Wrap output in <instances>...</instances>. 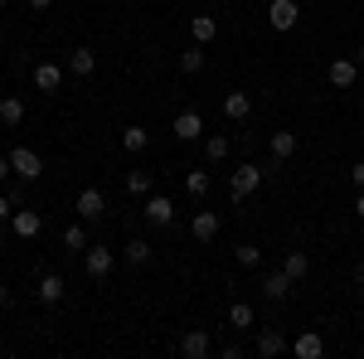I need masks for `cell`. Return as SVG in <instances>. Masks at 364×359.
Wrapping results in <instances>:
<instances>
[{"instance_id":"cell-31","label":"cell","mask_w":364,"mask_h":359,"mask_svg":"<svg viewBox=\"0 0 364 359\" xmlns=\"http://www.w3.org/2000/svg\"><path fill=\"white\" fill-rule=\"evenodd\" d=\"M233 262H238V267H257V262H262V248H252V243H238V248H233Z\"/></svg>"},{"instance_id":"cell-12","label":"cell","mask_w":364,"mask_h":359,"mask_svg":"<svg viewBox=\"0 0 364 359\" xmlns=\"http://www.w3.org/2000/svg\"><path fill=\"white\" fill-rule=\"evenodd\" d=\"M282 350H291V345H287V331H277V326H262V331H257V355H262V359H277Z\"/></svg>"},{"instance_id":"cell-19","label":"cell","mask_w":364,"mask_h":359,"mask_svg":"<svg viewBox=\"0 0 364 359\" xmlns=\"http://www.w3.org/2000/svg\"><path fill=\"white\" fill-rule=\"evenodd\" d=\"M224 117L228 122H248L252 117V97L248 92H224Z\"/></svg>"},{"instance_id":"cell-37","label":"cell","mask_w":364,"mask_h":359,"mask_svg":"<svg viewBox=\"0 0 364 359\" xmlns=\"http://www.w3.org/2000/svg\"><path fill=\"white\" fill-rule=\"evenodd\" d=\"M5 306H10V286L0 282V311H5Z\"/></svg>"},{"instance_id":"cell-23","label":"cell","mask_w":364,"mask_h":359,"mask_svg":"<svg viewBox=\"0 0 364 359\" xmlns=\"http://www.w3.org/2000/svg\"><path fill=\"white\" fill-rule=\"evenodd\" d=\"M146 146H151V132H146V127H127V132H122V151H127V156H141Z\"/></svg>"},{"instance_id":"cell-10","label":"cell","mask_w":364,"mask_h":359,"mask_svg":"<svg viewBox=\"0 0 364 359\" xmlns=\"http://www.w3.org/2000/svg\"><path fill=\"white\" fill-rule=\"evenodd\" d=\"M175 350H180L185 359H209V355H214V340H209V331H185Z\"/></svg>"},{"instance_id":"cell-2","label":"cell","mask_w":364,"mask_h":359,"mask_svg":"<svg viewBox=\"0 0 364 359\" xmlns=\"http://www.w3.org/2000/svg\"><path fill=\"white\" fill-rule=\"evenodd\" d=\"M326 83L336 87V92H350V87L360 83V63H355V54H350V58H331V68H326Z\"/></svg>"},{"instance_id":"cell-28","label":"cell","mask_w":364,"mask_h":359,"mask_svg":"<svg viewBox=\"0 0 364 359\" xmlns=\"http://www.w3.org/2000/svg\"><path fill=\"white\" fill-rule=\"evenodd\" d=\"M204 68V44H185L180 49V73H199Z\"/></svg>"},{"instance_id":"cell-26","label":"cell","mask_w":364,"mask_h":359,"mask_svg":"<svg viewBox=\"0 0 364 359\" xmlns=\"http://www.w3.org/2000/svg\"><path fill=\"white\" fill-rule=\"evenodd\" d=\"M58 243H63L68 252H87V228L83 223H68V228L58 233Z\"/></svg>"},{"instance_id":"cell-17","label":"cell","mask_w":364,"mask_h":359,"mask_svg":"<svg viewBox=\"0 0 364 359\" xmlns=\"http://www.w3.org/2000/svg\"><path fill=\"white\" fill-rule=\"evenodd\" d=\"M190 39L209 49V44L219 39V20H214V15H195V20H190Z\"/></svg>"},{"instance_id":"cell-14","label":"cell","mask_w":364,"mask_h":359,"mask_svg":"<svg viewBox=\"0 0 364 359\" xmlns=\"http://www.w3.org/2000/svg\"><path fill=\"white\" fill-rule=\"evenodd\" d=\"M63 73H68V68H58V63H34V87L54 97L58 87H63Z\"/></svg>"},{"instance_id":"cell-38","label":"cell","mask_w":364,"mask_h":359,"mask_svg":"<svg viewBox=\"0 0 364 359\" xmlns=\"http://www.w3.org/2000/svg\"><path fill=\"white\" fill-rule=\"evenodd\" d=\"M355 214H360V219H364V190L355 194Z\"/></svg>"},{"instance_id":"cell-21","label":"cell","mask_w":364,"mask_h":359,"mask_svg":"<svg viewBox=\"0 0 364 359\" xmlns=\"http://www.w3.org/2000/svg\"><path fill=\"white\" fill-rule=\"evenodd\" d=\"M219 161H228V136L224 132H209L204 136V166H219Z\"/></svg>"},{"instance_id":"cell-35","label":"cell","mask_w":364,"mask_h":359,"mask_svg":"<svg viewBox=\"0 0 364 359\" xmlns=\"http://www.w3.org/2000/svg\"><path fill=\"white\" fill-rule=\"evenodd\" d=\"M350 180H355V190H364V161H360V166H350Z\"/></svg>"},{"instance_id":"cell-30","label":"cell","mask_w":364,"mask_h":359,"mask_svg":"<svg viewBox=\"0 0 364 359\" xmlns=\"http://www.w3.org/2000/svg\"><path fill=\"white\" fill-rule=\"evenodd\" d=\"M185 190L195 194V199H204L209 194V170H185Z\"/></svg>"},{"instance_id":"cell-33","label":"cell","mask_w":364,"mask_h":359,"mask_svg":"<svg viewBox=\"0 0 364 359\" xmlns=\"http://www.w3.org/2000/svg\"><path fill=\"white\" fill-rule=\"evenodd\" d=\"M25 185H29V180H20V175H15V185H5V190H10V199H15V204H25Z\"/></svg>"},{"instance_id":"cell-4","label":"cell","mask_w":364,"mask_h":359,"mask_svg":"<svg viewBox=\"0 0 364 359\" xmlns=\"http://www.w3.org/2000/svg\"><path fill=\"white\" fill-rule=\"evenodd\" d=\"M10 228H15V238L34 243V238L44 233V214H39V209H25V204H20V209L10 214Z\"/></svg>"},{"instance_id":"cell-1","label":"cell","mask_w":364,"mask_h":359,"mask_svg":"<svg viewBox=\"0 0 364 359\" xmlns=\"http://www.w3.org/2000/svg\"><path fill=\"white\" fill-rule=\"evenodd\" d=\"M262 175H267V170H262V166H252V161H243V166L233 170V180H228V194H233V204H243L248 194H257Z\"/></svg>"},{"instance_id":"cell-36","label":"cell","mask_w":364,"mask_h":359,"mask_svg":"<svg viewBox=\"0 0 364 359\" xmlns=\"http://www.w3.org/2000/svg\"><path fill=\"white\" fill-rule=\"evenodd\" d=\"M29 10H34V15H44V10H54V0H29Z\"/></svg>"},{"instance_id":"cell-18","label":"cell","mask_w":364,"mask_h":359,"mask_svg":"<svg viewBox=\"0 0 364 359\" xmlns=\"http://www.w3.org/2000/svg\"><path fill=\"white\" fill-rule=\"evenodd\" d=\"M34 296H39L44 306H58V301H63V277L44 272V277H39V286H34Z\"/></svg>"},{"instance_id":"cell-15","label":"cell","mask_w":364,"mask_h":359,"mask_svg":"<svg viewBox=\"0 0 364 359\" xmlns=\"http://www.w3.org/2000/svg\"><path fill=\"white\" fill-rule=\"evenodd\" d=\"M291 355H296V359H321V355H326V340H321V331L296 335V340H291Z\"/></svg>"},{"instance_id":"cell-9","label":"cell","mask_w":364,"mask_h":359,"mask_svg":"<svg viewBox=\"0 0 364 359\" xmlns=\"http://www.w3.org/2000/svg\"><path fill=\"white\" fill-rule=\"evenodd\" d=\"M262 296H267V301H277V306H282V301H291V296H296V282H291V277L277 267V272L262 277Z\"/></svg>"},{"instance_id":"cell-22","label":"cell","mask_w":364,"mask_h":359,"mask_svg":"<svg viewBox=\"0 0 364 359\" xmlns=\"http://www.w3.org/2000/svg\"><path fill=\"white\" fill-rule=\"evenodd\" d=\"M282 272L291 277V282H301V277L311 272V257H306V252H301V248H291V252H287V257H282Z\"/></svg>"},{"instance_id":"cell-25","label":"cell","mask_w":364,"mask_h":359,"mask_svg":"<svg viewBox=\"0 0 364 359\" xmlns=\"http://www.w3.org/2000/svg\"><path fill=\"white\" fill-rule=\"evenodd\" d=\"M228 326H233V331H252V326H257L252 306L248 301H233V306H228Z\"/></svg>"},{"instance_id":"cell-7","label":"cell","mask_w":364,"mask_h":359,"mask_svg":"<svg viewBox=\"0 0 364 359\" xmlns=\"http://www.w3.org/2000/svg\"><path fill=\"white\" fill-rule=\"evenodd\" d=\"M170 132H175V141H204V117H199L195 107L175 112V122H170Z\"/></svg>"},{"instance_id":"cell-16","label":"cell","mask_w":364,"mask_h":359,"mask_svg":"<svg viewBox=\"0 0 364 359\" xmlns=\"http://www.w3.org/2000/svg\"><path fill=\"white\" fill-rule=\"evenodd\" d=\"M267 151H272V161H282V166H287V161L296 156V132H287V127H282V132H272Z\"/></svg>"},{"instance_id":"cell-34","label":"cell","mask_w":364,"mask_h":359,"mask_svg":"<svg viewBox=\"0 0 364 359\" xmlns=\"http://www.w3.org/2000/svg\"><path fill=\"white\" fill-rule=\"evenodd\" d=\"M10 175H15V170H10V156H0V190L10 185Z\"/></svg>"},{"instance_id":"cell-27","label":"cell","mask_w":364,"mask_h":359,"mask_svg":"<svg viewBox=\"0 0 364 359\" xmlns=\"http://www.w3.org/2000/svg\"><path fill=\"white\" fill-rule=\"evenodd\" d=\"M151 185H156V180H151V170H127V194H132V199H146Z\"/></svg>"},{"instance_id":"cell-13","label":"cell","mask_w":364,"mask_h":359,"mask_svg":"<svg viewBox=\"0 0 364 359\" xmlns=\"http://www.w3.org/2000/svg\"><path fill=\"white\" fill-rule=\"evenodd\" d=\"M73 209H78V219H102L107 214V194L102 190H83L73 199Z\"/></svg>"},{"instance_id":"cell-42","label":"cell","mask_w":364,"mask_h":359,"mask_svg":"<svg viewBox=\"0 0 364 359\" xmlns=\"http://www.w3.org/2000/svg\"><path fill=\"white\" fill-rule=\"evenodd\" d=\"M0 5H5V0H0Z\"/></svg>"},{"instance_id":"cell-39","label":"cell","mask_w":364,"mask_h":359,"mask_svg":"<svg viewBox=\"0 0 364 359\" xmlns=\"http://www.w3.org/2000/svg\"><path fill=\"white\" fill-rule=\"evenodd\" d=\"M355 63H360V68H364V44H360V49H355Z\"/></svg>"},{"instance_id":"cell-3","label":"cell","mask_w":364,"mask_h":359,"mask_svg":"<svg viewBox=\"0 0 364 359\" xmlns=\"http://www.w3.org/2000/svg\"><path fill=\"white\" fill-rule=\"evenodd\" d=\"M141 214H146V223H151V228H170V223H175V204H170V194H156V190H151Z\"/></svg>"},{"instance_id":"cell-41","label":"cell","mask_w":364,"mask_h":359,"mask_svg":"<svg viewBox=\"0 0 364 359\" xmlns=\"http://www.w3.org/2000/svg\"><path fill=\"white\" fill-rule=\"evenodd\" d=\"M316 5H326V0H316Z\"/></svg>"},{"instance_id":"cell-20","label":"cell","mask_w":364,"mask_h":359,"mask_svg":"<svg viewBox=\"0 0 364 359\" xmlns=\"http://www.w3.org/2000/svg\"><path fill=\"white\" fill-rule=\"evenodd\" d=\"M92 68H97V54H92L87 44L68 54V73H73V78H92Z\"/></svg>"},{"instance_id":"cell-8","label":"cell","mask_w":364,"mask_h":359,"mask_svg":"<svg viewBox=\"0 0 364 359\" xmlns=\"http://www.w3.org/2000/svg\"><path fill=\"white\" fill-rule=\"evenodd\" d=\"M10 170H15L20 180H39V175H44V161H39V151L15 146V151H10Z\"/></svg>"},{"instance_id":"cell-5","label":"cell","mask_w":364,"mask_h":359,"mask_svg":"<svg viewBox=\"0 0 364 359\" xmlns=\"http://www.w3.org/2000/svg\"><path fill=\"white\" fill-rule=\"evenodd\" d=\"M112 248H102V243H92V248L83 252V272L92 277V282H107V277H112Z\"/></svg>"},{"instance_id":"cell-29","label":"cell","mask_w":364,"mask_h":359,"mask_svg":"<svg viewBox=\"0 0 364 359\" xmlns=\"http://www.w3.org/2000/svg\"><path fill=\"white\" fill-rule=\"evenodd\" d=\"M122 257H127L132 267H146V262H151V243H146V238H132V243L122 248Z\"/></svg>"},{"instance_id":"cell-11","label":"cell","mask_w":364,"mask_h":359,"mask_svg":"<svg viewBox=\"0 0 364 359\" xmlns=\"http://www.w3.org/2000/svg\"><path fill=\"white\" fill-rule=\"evenodd\" d=\"M219 228H224V219H219L214 209H199L195 219H190V233H195L199 243H214V238H219Z\"/></svg>"},{"instance_id":"cell-32","label":"cell","mask_w":364,"mask_h":359,"mask_svg":"<svg viewBox=\"0 0 364 359\" xmlns=\"http://www.w3.org/2000/svg\"><path fill=\"white\" fill-rule=\"evenodd\" d=\"M15 209H20V204H15V199H10V190H0V228H5V223H10V214H15Z\"/></svg>"},{"instance_id":"cell-6","label":"cell","mask_w":364,"mask_h":359,"mask_svg":"<svg viewBox=\"0 0 364 359\" xmlns=\"http://www.w3.org/2000/svg\"><path fill=\"white\" fill-rule=\"evenodd\" d=\"M296 20H301V5H296V0H272V5H267V25L277 29V34L296 29Z\"/></svg>"},{"instance_id":"cell-24","label":"cell","mask_w":364,"mask_h":359,"mask_svg":"<svg viewBox=\"0 0 364 359\" xmlns=\"http://www.w3.org/2000/svg\"><path fill=\"white\" fill-rule=\"evenodd\" d=\"M25 122V97H0V127H20Z\"/></svg>"},{"instance_id":"cell-40","label":"cell","mask_w":364,"mask_h":359,"mask_svg":"<svg viewBox=\"0 0 364 359\" xmlns=\"http://www.w3.org/2000/svg\"><path fill=\"white\" fill-rule=\"evenodd\" d=\"M355 282H360V286H364V262H360V267H355Z\"/></svg>"}]
</instances>
